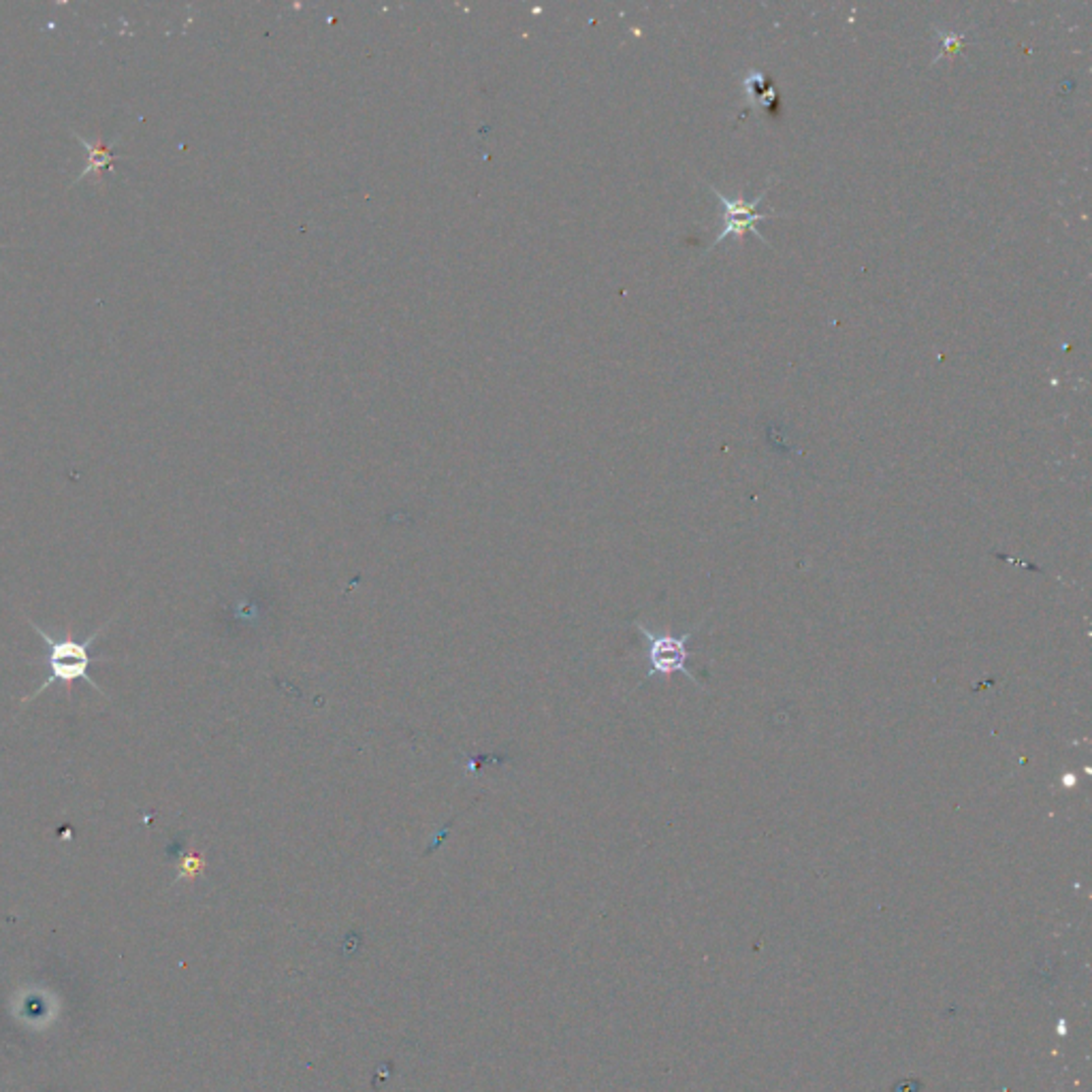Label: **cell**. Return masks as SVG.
<instances>
[{"label": "cell", "mask_w": 1092, "mask_h": 1092, "mask_svg": "<svg viewBox=\"0 0 1092 1092\" xmlns=\"http://www.w3.org/2000/svg\"><path fill=\"white\" fill-rule=\"evenodd\" d=\"M709 190L713 192V195H715L719 201L724 203L726 216H724V230L717 235V239L711 243L709 250H706V252L715 250V248L719 246V243H724L728 237H737L739 241H742V237L747 235V233H753L762 243H766V246H770L768 239H764V235H762L760 230H757V226H755V223H762V221H768V218H775V216H777L773 210L762 212V214H760V212H755V210H757V205H760L762 199L766 197L768 188H764V190L760 192V195H757L753 201H744L742 197L728 199V197L722 195V192H717V188L711 186V184H709Z\"/></svg>", "instance_id": "cell-3"}, {"label": "cell", "mask_w": 1092, "mask_h": 1092, "mask_svg": "<svg viewBox=\"0 0 1092 1092\" xmlns=\"http://www.w3.org/2000/svg\"><path fill=\"white\" fill-rule=\"evenodd\" d=\"M934 32H936V38H939V43H941V51L936 54L932 64L943 56L962 54V49H965V45H967V32H945V31H939V29H934Z\"/></svg>", "instance_id": "cell-6"}, {"label": "cell", "mask_w": 1092, "mask_h": 1092, "mask_svg": "<svg viewBox=\"0 0 1092 1092\" xmlns=\"http://www.w3.org/2000/svg\"><path fill=\"white\" fill-rule=\"evenodd\" d=\"M71 133L75 135L77 141H80L82 148H84V152H86V164H84V169H82L80 175H77V177L73 179L71 186L84 182V179H88V177H95L96 182H100V179H102V171L111 169V164H113V162H118V154H113L111 146L102 144V141H96V144H95V141H88L84 135H80L77 131H73V128H71Z\"/></svg>", "instance_id": "cell-4"}, {"label": "cell", "mask_w": 1092, "mask_h": 1092, "mask_svg": "<svg viewBox=\"0 0 1092 1092\" xmlns=\"http://www.w3.org/2000/svg\"><path fill=\"white\" fill-rule=\"evenodd\" d=\"M636 627L640 629L642 636H645V640H647V660H649V674L647 676L683 674L689 680H693L696 685H702L700 678L687 668V660H689L687 642L693 636V632H687L683 636L655 634V632H651L647 625H642L640 621L636 623Z\"/></svg>", "instance_id": "cell-2"}, {"label": "cell", "mask_w": 1092, "mask_h": 1092, "mask_svg": "<svg viewBox=\"0 0 1092 1092\" xmlns=\"http://www.w3.org/2000/svg\"><path fill=\"white\" fill-rule=\"evenodd\" d=\"M744 90H747L749 100L757 102V105H764V100L768 96H775L773 86H770V84L766 86V77L762 73H757V71H753V73H749L747 77H744Z\"/></svg>", "instance_id": "cell-5"}, {"label": "cell", "mask_w": 1092, "mask_h": 1092, "mask_svg": "<svg viewBox=\"0 0 1092 1092\" xmlns=\"http://www.w3.org/2000/svg\"><path fill=\"white\" fill-rule=\"evenodd\" d=\"M29 623L34 629V632L41 636L43 645H45V653L41 658V664L45 666V680L34 691L26 693V696L20 700L22 706L32 702L36 696H41V693L45 689H49L51 685H56V683L73 685L75 680H86V683L93 685L100 693V696H105L102 689L95 683V678L88 674V668L98 662L95 655L90 653V649H93L96 638L102 634V629L109 627V623L95 629V632L84 640H75L71 629H67V632H64L62 636H54V634H47L45 629L38 627L34 621L29 619Z\"/></svg>", "instance_id": "cell-1"}]
</instances>
